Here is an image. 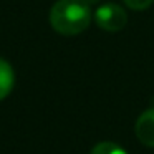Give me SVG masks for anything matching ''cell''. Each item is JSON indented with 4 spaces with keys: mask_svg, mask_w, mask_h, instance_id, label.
<instances>
[{
    "mask_svg": "<svg viewBox=\"0 0 154 154\" xmlns=\"http://www.w3.org/2000/svg\"><path fill=\"white\" fill-rule=\"evenodd\" d=\"M91 8L86 0H58L50 10V23L61 35H78L90 27Z\"/></svg>",
    "mask_w": 154,
    "mask_h": 154,
    "instance_id": "obj_1",
    "label": "cell"
},
{
    "mask_svg": "<svg viewBox=\"0 0 154 154\" xmlns=\"http://www.w3.org/2000/svg\"><path fill=\"white\" fill-rule=\"evenodd\" d=\"M94 22H96L98 27L106 32H119L126 27L128 15L121 5L103 4L94 12Z\"/></svg>",
    "mask_w": 154,
    "mask_h": 154,
    "instance_id": "obj_2",
    "label": "cell"
},
{
    "mask_svg": "<svg viewBox=\"0 0 154 154\" xmlns=\"http://www.w3.org/2000/svg\"><path fill=\"white\" fill-rule=\"evenodd\" d=\"M136 137L147 147H154V108L144 111L134 126Z\"/></svg>",
    "mask_w": 154,
    "mask_h": 154,
    "instance_id": "obj_3",
    "label": "cell"
},
{
    "mask_svg": "<svg viewBox=\"0 0 154 154\" xmlns=\"http://www.w3.org/2000/svg\"><path fill=\"white\" fill-rule=\"evenodd\" d=\"M14 85H15L14 68L10 66L8 61H5L4 58H0V100H4L5 96H8V93L12 91Z\"/></svg>",
    "mask_w": 154,
    "mask_h": 154,
    "instance_id": "obj_4",
    "label": "cell"
},
{
    "mask_svg": "<svg viewBox=\"0 0 154 154\" xmlns=\"http://www.w3.org/2000/svg\"><path fill=\"white\" fill-rule=\"evenodd\" d=\"M91 154H128V152L119 144L111 143V141H104V143H98L91 149Z\"/></svg>",
    "mask_w": 154,
    "mask_h": 154,
    "instance_id": "obj_5",
    "label": "cell"
},
{
    "mask_svg": "<svg viewBox=\"0 0 154 154\" xmlns=\"http://www.w3.org/2000/svg\"><path fill=\"white\" fill-rule=\"evenodd\" d=\"M123 2L131 10H146L154 0H123Z\"/></svg>",
    "mask_w": 154,
    "mask_h": 154,
    "instance_id": "obj_6",
    "label": "cell"
},
{
    "mask_svg": "<svg viewBox=\"0 0 154 154\" xmlns=\"http://www.w3.org/2000/svg\"><path fill=\"white\" fill-rule=\"evenodd\" d=\"M88 4H96V2H100V0H86Z\"/></svg>",
    "mask_w": 154,
    "mask_h": 154,
    "instance_id": "obj_7",
    "label": "cell"
}]
</instances>
